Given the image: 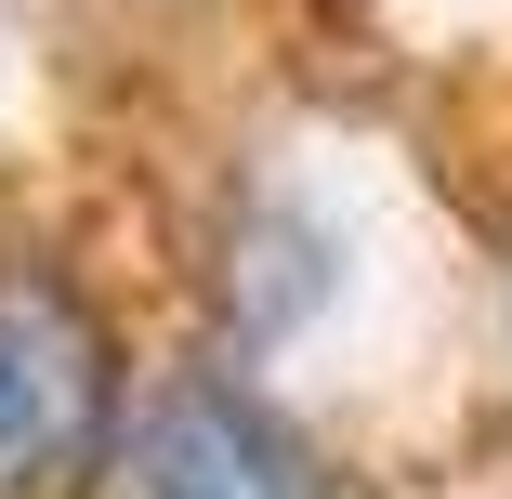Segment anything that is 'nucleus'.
I'll list each match as a JSON object with an SVG mask.
<instances>
[{
	"mask_svg": "<svg viewBox=\"0 0 512 499\" xmlns=\"http://www.w3.org/2000/svg\"><path fill=\"white\" fill-rule=\"evenodd\" d=\"M119 499H342V486L263 381L171 368L119 434Z\"/></svg>",
	"mask_w": 512,
	"mask_h": 499,
	"instance_id": "obj_2",
	"label": "nucleus"
},
{
	"mask_svg": "<svg viewBox=\"0 0 512 499\" xmlns=\"http://www.w3.org/2000/svg\"><path fill=\"white\" fill-rule=\"evenodd\" d=\"M119 342L92 289L40 250L0 263V499H66L119 460Z\"/></svg>",
	"mask_w": 512,
	"mask_h": 499,
	"instance_id": "obj_1",
	"label": "nucleus"
}]
</instances>
